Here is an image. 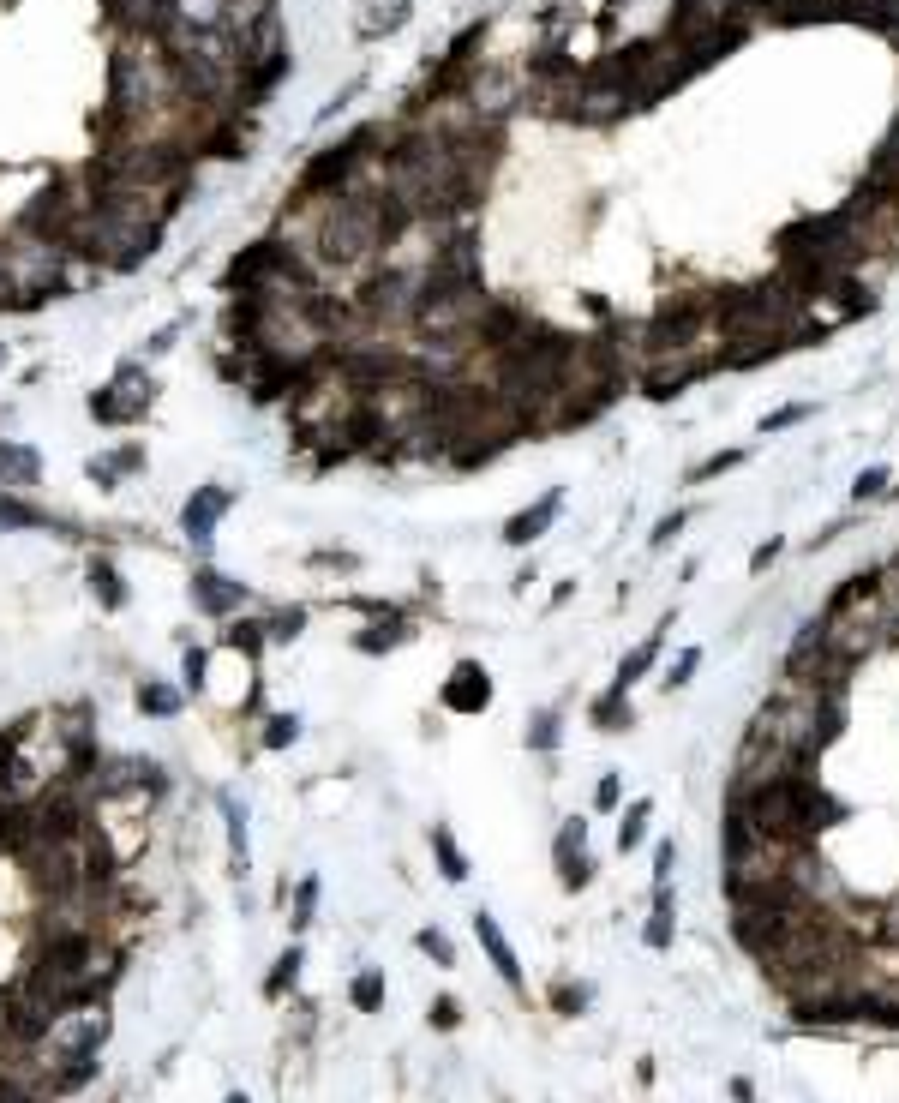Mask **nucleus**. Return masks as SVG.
<instances>
[{
	"label": "nucleus",
	"mask_w": 899,
	"mask_h": 1103,
	"mask_svg": "<svg viewBox=\"0 0 899 1103\" xmlns=\"http://www.w3.org/2000/svg\"><path fill=\"white\" fill-rule=\"evenodd\" d=\"M726 804L744 810V822L780 846H816L828 828L846 822V804L816 774H780L768 786H726Z\"/></svg>",
	"instance_id": "nucleus-1"
},
{
	"label": "nucleus",
	"mask_w": 899,
	"mask_h": 1103,
	"mask_svg": "<svg viewBox=\"0 0 899 1103\" xmlns=\"http://www.w3.org/2000/svg\"><path fill=\"white\" fill-rule=\"evenodd\" d=\"M156 246H162V222H126L108 210H90L66 240V252L96 264V270H138Z\"/></svg>",
	"instance_id": "nucleus-2"
},
{
	"label": "nucleus",
	"mask_w": 899,
	"mask_h": 1103,
	"mask_svg": "<svg viewBox=\"0 0 899 1103\" xmlns=\"http://www.w3.org/2000/svg\"><path fill=\"white\" fill-rule=\"evenodd\" d=\"M84 792L96 804H156L168 792V768L156 756H138V750H102V762L84 780Z\"/></svg>",
	"instance_id": "nucleus-3"
},
{
	"label": "nucleus",
	"mask_w": 899,
	"mask_h": 1103,
	"mask_svg": "<svg viewBox=\"0 0 899 1103\" xmlns=\"http://www.w3.org/2000/svg\"><path fill=\"white\" fill-rule=\"evenodd\" d=\"M780 678L798 684V690H834V696H846L852 678H858V666L846 654H834L816 624H798V636H792V648L780 660Z\"/></svg>",
	"instance_id": "nucleus-4"
},
{
	"label": "nucleus",
	"mask_w": 899,
	"mask_h": 1103,
	"mask_svg": "<svg viewBox=\"0 0 899 1103\" xmlns=\"http://www.w3.org/2000/svg\"><path fill=\"white\" fill-rule=\"evenodd\" d=\"M150 402H156L150 366H144V360H120V372H114L102 390H90V420H96V426H138V420L150 414Z\"/></svg>",
	"instance_id": "nucleus-5"
},
{
	"label": "nucleus",
	"mask_w": 899,
	"mask_h": 1103,
	"mask_svg": "<svg viewBox=\"0 0 899 1103\" xmlns=\"http://www.w3.org/2000/svg\"><path fill=\"white\" fill-rule=\"evenodd\" d=\"M714 372H720L714 354H672V360H648V366L636 372V390H642L648 402H672V396H684L690 384H702V378H714Z\"/></svg>",
	"instance_id": "nucleus-6"
},
{
	"label": "nucleus",
	"mask_w": 899,
	"mask_h": 1103,
	"mask_svg": "<svg viewBox=\"0 0 899 1103\" xmlns=\"http://www.w3.org/2000/svg\"><path fill=\"white\" fill-rule=\"evenodd\" d=\"M234 510V492L228 486H192L186 492V504H180V534H186V546L198 552V558H210L216 552V528H222V516Z\"/></svg>",
	"instance_id": "nucleus-7"
},
{
	"label": "nucleus",
	"mask_w": 899,
	"mask_h": 1103,
	"mask_svg": "<svg viewBox=\"0 0 899 1103\" xmlns=\"http://www.w3.org/2000/svg\"><path fill=\"white\" fill-rule=\"evenodd\" d=\"M186 588H192V606H198L204 618H222V624H228V618H240V612L252 606V588H246L240 576H222L210 558H198V564H192V582H186Z\"/></svg>",
	"instance_id": "nucleus-8"
},
{
	"label": "nucleus",
	"mask_w": 899,
	"mask_h": 1103,
	"mask_svg": "<svg viewBox=\"0 0 899 1103\" xmlns=\"http://www.w3.org/2000/svg\"><path fill=\"white\" fill-rule=\"evenodd\" d=\"M438 702H444L450 714H486V708H492V672H486L480 660H456V666L444 672V684H438Z\"/></svg>",
	"instance_id": "nucleus-9"
},
{
	"label": "nucleus",
	"mask_w": 899,
	"mask_h": 1103,
	"mask_svg": "<svg viewBox=\"0 0 899 1103\" xmlns=\"http://www.w3.org/2000/svg\"><path fill=\"white\" fill-rule=\"evenodd\" d=\"M414 630H420V624H414V606H408V600H396L384 618H366V624L354 630V648L378 660V654H396V648H408V642H414Z\"/></svg>",
	"instance_id": "nucleus-10"
},
{
	"label": "nucleus",
	"mask_w": 899,
	"mask_h": 1103,
	"mask_svg": "<svg viewBox=\"0 0 899 1103\" xmlns=\"http://www.w3.org/2000/svg\"><path fill=\"white\" fill-rule=\"evenodd\" d=\"M552 864H558V882H564L570 894H582V888L594 882V858H588V822H582V816H570V822L558 828V840H552Z\"/></svg>",
	"instance_id": "nucleus-11"
},
{
	"label": "nucleus",
	"mask_w": 899,
	"mask_h": 1103,
	"mask_svg": "<svg viewBox=\"0 0 899 1103\" xmlns=\"http://www.w3.org/2000/svg\"><path fill=\"white\" fill-rule=\"evenodd\" d=\"M558 510H564V492H558V486H552V492H540V498H534L528 510H516V516L504 522V546H510V552L534 546V540H540V534H546V528L558 522Z\"/></svg>",
	"instance_id": "nucleus-12"
},
{
	"label": "nucleus",
	"mask_w": 899,
	"mask_h": 1103,
	"mask_svg": "<svg viewBox=\"0 0 899 1103\" xmlns=\"http://www.w3.org/2000/svg\"><path fill=\"white\" fill-rule=\"evenodd\" d=\"M666 630H672V612H666V618L648 630V642H636V648L618 660V672H612V690H618V696H630V690H636V684L654 672V660H660V648H666Z\"/></svg>",
	"instance_id": "nucleus-13"
},
{
	"label": "nucleus",
	"mask_w": 899,
	"mask_h": 1103,
	"mask_svg": "<svg viewBox=\"0 0 899 1103\" xmlns=\"http://www.w3.org/2000/svg\"><path fill=\"white\" fill-rule=\"evenodd\" d=\"M84 588L96 594L102 612H126V600H132V588H126V576H120V564L108 552H90L84 558Z\"/></svg>",
	"instance_id": "nucleus-14"
},
{
	"label": "nucleus",
	"mask_w": 899,
	"mask_h": 1103,
	"mask_svg": "<svg viewBox=\"0 0 899 1103\" xmlns=\"http://www.w3.org/2000/svg\"><path fill=\"white\" fill-rule=\"evenodd\" d=\"M42 480V456L18 438H0V492H30Z\"/></svg>",
	"instance_id": "nucleus-15"
},
{
	"label": "nucleus",
	"mask_w": 899,
	"mask_h": 1103,
	"mask_svg": "<svg viewBox=\"0 0 899 1103\" xmlns=\"http://www.w3.org/2000/svg\"><path fill=\"white\" fill-rule=\"evenodd\" d=\"M222 648H228L234 660L258 666V660H264V648H270V630H264V618H252V612L228 618V624H222Z\"/></svg>",
	"instance_id": "nucleus-16"
},
{
	"label": "nucleus",
	"mask_w": 899,
	"mask_h": 1103,
	"mask_svg": "<svg viewBox=\"0 0 899 1103\" xmlns=\"http://www.w3.org/2000/svg\"><path fill=\"white\" fill-rule=\"evenodd\" d=\"M474 936H480L486 960L498 966V978H504L510 990H522V966H516V954H510V942H504V930H498V918H492V912H474Z\"/></svg>",
	"instance_id": "nucleus-17"
},
{
	"label": "nucleus",
	"mask_w": 899,
	"mask_h": 1103,
	"mask_svg": "<svg viewBox=\"0 0 899 1103\" xmlns=\"http://www.w3.org/2000/svg\"><path fill=\"white\" fill-rule=\"evenodd\" d=\"M828 306H840L834 318H870V312H876V288H870L858 270H846V276H834V288H828Z\"/></svg>",
	"instance_id": "nucleus-18"
},
{
	"label": "nucleus",
	"mask_w": 899,
	"mask_h": 1103,
	"mask_svg": "<svg viewBox=\"0 0 899 1103\" xmlns=\"http://www.w3.org/2000/svg\"><path fill=\"white\" fill-rule=\"evenodd\" d=\"M132 708H138L144 720H174V714L186 708V690H180V684H162V678H150V684H138Z\"/></svg>",
	"instance_id": "nucleus-19"
},
{
	"label": "nucleus",
	"mask_w": 899,
	"mask_h": 1103,
	"mask_svg": "<svg viewBox=\"0 0 899 1103\" xmlns=\"http://www.w3.org/2000/svg\"><path fill=\"white\" fill-rule=\"evenodd\" d=\"M588 726H594V732H630V726H636V708H630L618 690H606V696L588 702Z\"/></svg>",
	"instance_id": "nucleus-20"
},
{
	"label": "nucleus",
	"mask_w": 899,
	"mask_h": 1103,
	"mask_svg": "<svg viewBox=\"0 0 899 1103\" xmlns=\"http://www.w3.org/2000/svg\"><path fill=\"white\" fill-rule=\"evenodd\" d=\"M672 936H678V906H672V888L660 882V888H654V912H648L642 942H648V948H672Z\"/></svg>",
	"instance_id": "nucleus-21"
},
{
	"label": "nucleus",
	"mask_w": 899,
	"mask_h": 1103,
	"mask_svg": "<svg viewBox=\"0 0 899 1103\" xmlns=\"http://www.w3.org/2000/svg\"><path fill=\"white\" fill-rule=\"evenodd\" d=\"M306 624H312V612H306V606H270V612H264L270 648H288V642H300V636H306Z\"/></svg>",
	"instance_id": "nucleus-22"
},
{
	"label": "nucleus",
	"mask_w": 899,
	"mask_h": 1103,
	"mask_svg": "<svg viewBox=\"0 0 899 1103\" xmlns=\"http://www.w3.org/2000/svg\"><path fill=\"white\" fill-rule=\"evenodd\" d=\"M432 858H438V876L444 882H468V858H462V846H456V834L444 822L432 828Z\"/></svg>",
	"instance_id": "nucleus-23"
},
{
	"label": "nucleus",
	"mask_w": 899,
	"mask_h": 1103,
	"mask_svg": "<svg viewBox=\"0 0 899 1103\" xmlns=\"http://www.w3.org/2000/svg\"><path fill=\"white\" fill-rule=\"evenodd\" d=\"M528 750H558V738H564V714L558 708H540V714H528Z\"/></svg>",
	"instance_id": "nucleus-24"
},
{
	"label": "nucleus",
	"mask_w": 899,
	"mask_h": 1103,
	"mask_svg": "<svg viewBox=\"0 0 899 1103\" xmlns=\"http://www.w3.org/2000/svg\"><path fill=\"white\" fill-rule=\"evenodd\" d=\"M318 894H324L318 876H300V882H294V912H288V930H294V936H306V924H312V912H318Z\"/></svg>",
	"instance_id": "nucleus-25"
},
{
	"label": "nucleus",
	"mask_w": 899,
	"mask_h": 1103,
	"mask_svg": "<svg viewBox=\"0 0 899 1103\" xmlns=\"http://www.w3.org/2000/svg\"><path fill=\"white\" fill-rule=\"evenodd\" d=\"M648 822H654V804H630L624 822H618V852H636L648 840Z\"/></svg>",
	"instance_id": "nucleus-26"
},
{
	"label": "nucleus",
	"mask_w": 899,
	"mask_h": 1103,
	"mask_svg": "<svg viewBox=\"0 0 899 1103\" xmlns=\"http://www.w3.org/2000/svg\"><path fill=\"white\" fill-rule=\"evenodd\" d=\"M204 684H210V648H186V660H180V690H186V696H204Z\"/></svg>",
	"instance_id": "nucleus-27"
},
{
	"label": "nucleus",
	"mask_w": 899,
	"mask_h": 1103,
	"mask_svg": "<svg viewBox=\"0 0 899 1103\" xmlns=\"http://www.w3.org/2000/svg\"><path fill=\"white\" fill-rule=\"evenodd\" d=\"M258 744H264V750H288V744H300V714H270V720H264V732H258Z\"/></svg>",
	"instance_id": "nucleus-28"
},
{
	"label": "nucleus",
	"mask_w": 899,
	"mask_h": 1103,
	"mask_svg": "<svg viewBox=\"0 0 899 1103\" xmlns=\"http://www.w3.org/2000/svg\"><path fill=\"white\" fill-rule=\"evenodd\" d=\"M294 984H300V948H288V954L270 966V984H264V996H270V1002H282Z\"/></svg>",
	"instance_id": "nucleus-29"
},
{
	"label": "nucleus",
	"mask_w": 899,
	"mask_h": 1103,
	"mask_svg": "<svg viewBox=\"0 0 899 1103\" xmlns=\"http://www.w3.org/2000/svg\"><path fill=\"white\" fill-rule=\"evenodd\" d=\"M216 810H222V822H228V846H234V864L246 870V810H240L234 798H216Z\"/></svg>",
	"instance_id": "nucleus-30"
},
{
	"label": "nucleus",
	"mask_w": 899,
	"mask_h": 1103,
	"mask_svg": "<svg viewBox=\"0 0 899 1103\" xmlns=\"http://www.w3.org/2000/svg\"><path fill=\"white\" fill-rule=\"evenodd\" d=\"M402 18H408V0L372 6V12H366V24H360V36H390V30H402Z\"/></svg>",
	"instance_id": "nucleus-31"
},
{
	"label": "nucleus",
	"mask_w": 899,
	"mask_h": 1103,
	"mask_svg": "<svg viewBox=\"0 0 899 1103\" xmlns=\"http://www.w3.org/2000/svg\"><path fill=\"white\" fill-rule=\"evenodd\" d=\"M348 1002H354L360 1014H378V1008H384V978H378V972H360L354 990H348Z\"/></svg>",
	"instance_id": "nucleus-32"
},
{
	"label": "nucleus",
	"mask_w": 899,
	"mask_h": 1103,
	"mask_svg": "<svg viewBox=\"0 0 899 1103\" xmlns=\"http://www.w3.org/2000/svg\"><path fill=\"white\" fill-rule=\"evenodd\" d=\"M306 564H312V570H336V576H354V570H360V552H342V546H324V552H312Z\"/></svg>",
	"instance_id": "nucleus-33"
},
{
	"label": "nucleus",
	"mask_w": 899,
	"mask_h": 1103,
	"mask_svg": "<svg viewBox=\"0 0 899 1103\" xmlns=\"http://www.w3.org/2000/svg\"><path fill=\"white\" fill-rule=\"evenodd\" d=\"M108 462H114V474L126 480V474H144V444L138 438H126V444H114L108 450Z\"/></svg>",
	"instance_id": "nucleus-34"
},
{
	"label": "nucleus",
	"mask_w": 899,
	"mask_h": 1103,
	"mask_svg": "<svg viewBox=\"0 0 899 1103\" xmlns=\"http://www.w3.org/2000/svg\"><path fill=\"white\" fill-rule=\"evenodd\" d=\"M888 486H894V480H888V468H864V474L852 480V498H858V504H870V498H888Z\"/></svg>",
	"instance_id": "nucleus-35"
},
{
	"label": "nucleus",
	"mask_w": 899,
	"mask_h": 1103,
	"mask_svg": "<svg viewBox=\"0 0 899 1103\" xmlns=\"http://www.w3.org/2000/svg\"><path fill=\"white\" fill-rule=\"evenodd\" d=\"M414 942H420V954H426V960H438L444 972L456 966V948H450V936H444V930H420Z\"/></svg>",
	"instance_id": "nucleus-36"
},
{
	"label": "nucleus",
	"mask_w": 899,
	"mask_h": 1103,
	"mask_svg": "<svg viewBox=\"0 0 899 1103\" xmlns=\"http://www.w3.org/2000/svg\"><path fill=\"white\" fill-rule=\"evenodd\" d=\"M684 522H690V510H672V516H660V522H654V528H648V546H654V552H660V546H666V540H678V534H684Z\"/></svg>",
	"instance_id": "nucleus-37"
},
{
	"label": "nucleus",
	"mask_w": 899,
	"mask_h": 1103,
	"mask_svg": "<svg viewBox=\"0 0 899 1103\" xmlns=\"http://www.w3.org/2000/svg\"><path fill=\"white\" fill-rule=\"evenodd\" d=\"M696 666H702V648H684V654L672 660V672H666V690H684V684L696 678Z\"/></svg>",
	"instance_id": "nucleus-38"
},
{
	"label": "nucleus",
	"mask_w": 899,
	"mask_h": 1103,
	"mask_svg": "<svg viewBox=\"0 0 899 1103\" xmlns=\"http://www.w3.org/2000/svg\"><path fill=\"white\" fill-rule=\"evenodd\" d=\"M804 420H810V402H786L780 414L762 420V432H786V426H804Z\"/></svg>",
	"instance_id": "nucleus-39"
},
{
	"label": "nucleus",
	"mask_w": 899,
	"mask_h": 1103,
	"mask_svg": "<svg viewBox=\"0 0 899 1103\" xmlns=\"http://www.w3.org/2000/svg\"><path fill=\"white\" fill-rule=\"evenodd\" d=\"M738 462H744V450H720V456H714V462H702L690 480H696V486H702V480H720V474H732Z\"/></svg>",
	"instance_id": "nucleus-40"
},
{
	"label": "nucleus",
	"mask_w": 899,
	"mask_h": 1103,
	"mask_svg": "<svg viewBox=\"0 0 899 1103\" xmlns=\"http://www.w3.org/2000/svg\"><path fill=\"white\" fill-rule=\"evenodd\" d=\"M84 480H90V486H102V492H120V474H114V462H108V456H90V462H84Z\"/></svg>",
	"instance_id": "nucleus-41"
},
{
	"label": "nucleus",
	"mask_w": 899,
	"mask_h": 1103,
	"mask_svg": "<svg viewBox=\"0 0 899 1103\" xmlns=\"http://www.w3.org/2000/svg\"><path fill=\"white\" fill-rule=\"evenodd\" d=\"M180 330H186V318H174V324H162L150 342H144V360H156V354H168L174 342H180Z\"/></svg>",
	"instance_id": "nucleus-42"
},
{
	"label": "nucleus",
	"mask_w": 899,
	"mask_h": 1103,
	"mask_svg": "<svg viewBox=\"0 0 899 1103\" xmlns=\"http://www.w3.org/2000/svg\"><path fill=\"white\" fill-rule=\"evenodd\" d=\"M624 804V780L618 774H600V786H594V810H618Z\"/></svg>",
	"instance_id": "nucleus-43"
},
{
	"label": "nucleus",
	"mask_w": 899,
	"mask_h": 1103,
	"mask_svg": "<svg viewBox=\"0 0 899 1103\" xmlns=\"http://www.w3.org/2000/svg\"><path fill=\"white\" fill-rule=\"evenodd\" d=\"M672 870H678V846H672V840H660V852H654V888H660V882H672Z\"/></svg>",
	"instance_id": "nucleus-44"
},
{
	"label": "nucleus",
	"mask_w": 899,
	"mask_h": 1103,
	"mask_svg": "<svg viewBox=\"0 0 899 1103\" xmlns=\"http://www.w3.org/2000/svg\"><path fill=\"white\" fill-rule=\"evenodd\" d=\"M780 552H786V540H762V546H756V558H750V570L762 576V570H768V564H774Z\"/></svg>",
	"instance_id": "nucleus-45"
},
{
	"label": "nucleus",
	"mask_w": 899,
	"mask_h": 1103,
	"mask_svg": "<svg viewBox=\"0 0 899 1103\" xmlns=\"http://www.w3.org/2000/svg\"><path fill=\"white\" fill-rule=\"evenodd\" d=\"M456 1020H462V1008H456L450 996H438V1002H432V1026H444V1032H450Z\"/></svg>",
	"instance_id": "nucleus-46"
},
{
	"label": "nucleus",
	"mask_w": 899,
	"mask_h": 1103,
	"mask_svg": "<svg viewBox=\"0 0 899 1103\" xmlns=\"http://www.w3.org/2000/svg\"><path fill=\"white\" fill-rule=\"evenodd\" d=\"M552 1002H558V1014H582L588 1008V990H558Z\"/></svg>",
	"instance_id": "nucleus-47"
},
{
	"label": "nucleus",
	"mask_w": 899,
	"mask_h": 1103,
	"mask_svg": "<svg viewBox=\"0 0 899 1103\" xmlns=\"http://www.w3.org/2000/svg\"><path fill=\"white\" fill-rule=\"evenodd\" d=\"M222 1103H252V1098H246V1092H228V1098H222Z\"/></svg>",
	"instance_id": "nucleus-48"
},
{
	"label": "nucleus",
	"mask_w": 899,
	"mask_h": 1103,
	"mask_svg": "<svg viewBox=\"0 0 899 1103\" xmlns=\"http://www.w3.org/2000/svg\"><path fill=\"white\" fill-rule=\"evenodd\" d=\"M6 360H12V354H6V342H0V372H6Z\"/></svg>",
	"instance_id": "nucleus-49"
},
{
	"label": "nucleus",
	"mask_w": 899,
	"mask_h": 1103,
	"mask_svg": "<svg viewBox=\"0 0 899 1103\" xmlns=\"http://www.w3.org/2000/svg\"><path fill=\"white\" fill-rule=\"evenodd\" d=\"M888 498H894V504H899V486H888Z\"/></svg>",
	"instance_id": "nucleus-50"
}]
</instances>
